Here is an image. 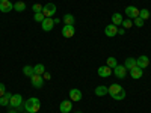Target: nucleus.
I'll use <instances>...</instances> for the list:
<instances>
[{"mask_svg":"<svg viewBox=\"0 0 151 113\" xmlns=\"http://www.w3.org/2000/svg\"><path fill=\"white\" fill-rule=\"evenodd\" d=\"M109 95L113 99H116V101H121V99L125 98V91H124V87L119 83H115V84L109 86Z\"/></svg>","mask_w":151,"mask_h":113,"instance_id":"nucleus-1","label":"nucleus"},{"mask_svg":"<svg viewBox=\"0 0 151 113\" xmlns=\"http://www.w3.org/2000/svg\"><path fill=\"white\" fill-rule=\"evenodd\" d=\"M23 107H24V110L29 112V113H36V112H40V109H41V101L36 97H32V98H29L27 101L24 103Z\"/></svg>","mask_w":151,"mask_h":113,"instance_id":"nucleus-2","label":"nucleus"},{"mask_svg":"<svg viewBox=\"0 0 151 113\" xmlns=\"http://www.w3.org/2000/svg\"><path fill=\"white\" fill-rule=\"evenodd\" d=\"M23 106V97L20 94H14L11 97V101H9V107L12 109H20Z\"/></svg>","mask_w":151,"mask_h":113,"instance_id":"nucleus-3","label":"nucleus"},{"mask_svg":"<svg viewBox=\"0 0 151 113\" xmlns=\"http://www.w3.org/2000/svg\"><path fill=\"white\" fill-rule=\"evenodd\" d=\"M42 14L45 18H52V15L56 14V5L55 3H47L45 6H42Z\"/></svg>","mask_w":151,"mask_h":113,"instance_id":"nucleus-4","label":"nucleus"},{"mask_svg":"<svg viewBox=\"0 0 151 113\" xmlns=\"http://www.w3.org/2000/svg\"><path fill=\"white\" fill-rule=\"evenodd\" d=\"M30 82L33 84V87H36V89H40V87L44 86V77L40 74H33L32 77H30Z\"/></svg>","mask_w":151,"mask_h":113,"instance_id":"nucleus-5","label":"nucleus"},{"mask_svg":"<svg viewBox=\"0 0 151 113\" xmlns=\"http://www.w3.org/2000/svg\"><path fill=\"white\" fill-rule=\"evenodd\" d=\"M124 11H125L127 18H130V20H134L136 17H139V9H137L136 6H127Z\"/></svg>","mask_w":151,"mask_h":113,"instance_id":"nucleus-6","label":"nucleus"},{"mask_svg":"<svg viewBox=\"0 0 151 113\" xmlns=\"http://www.w3.org/2000/svg\"><path fill=\"white\" fill-rule=\"evenodd\" d=\"M12 9H14V3H11L9 0H0V12L8 14Z\"/></svg>","mask_w":151,"mask_h":113,"instance_id":"nucleus-7","label":"nucleus"},{"mask_svg":"<svg viewBox=\"0 0 151 113\" xmlns=\"http://www.w3.org/2000/svg\"><path fill=\"white\" fill-rule=\"evenodd\" d=\"M59 110H60V113H70L73 110V101H71V99H65V101H62L60 106H59Z\"/></svg>","mask_w":151,"mask_h":113,"instance_id":"nucleus-8","label":"nucleus"},{"mask_svg":"<svg viewBox=\"0 0 151 113\" xmlns=\"http://www.w3.org/2000/svg\"><path fill=\"white\" fill-rule=\"evenodd\" d=\"M148 65H150V59H148V56H139L136 59V67H139V68H142V69H145V68H148Z\"/></svg>","mask_w":151,"mask_h":113,"instance_id":"nucleus-9","label":"nucleus"},{"mask_svg":"<svg viewBox=\"0 0 151 113\" xmlns=\"http://www.w3.org/2000/svg\"><path fill=\"white\" fill-rule=\"evenodd\" d=\"M113 74H115L118 79H125L127 69H125V67H124V65H116L115 68H113Z\"/></svg>","mask_w":151,"mask_h":113,"instance_id":"nucleus-10","label":"nucleus"},{"mask_svg":"<svg viewBox=\"0 0 151 113\" xmlns=\"http://www.w3.org/2000/svg\"><path fill=\"white\" fill-rule=\"evenodd\" d=\"M74 33H76L74 26H70V24H64V29H62V35H64V38H73Z\"/></svg>","mask_w":151,"mask_h":113,"instance_id":"nucleus-11","label":"nucleus"},{"mask_svg":"<svg viewBox=\"0 0 151 113\" xmlns=\"http://www.w3.org/2000/svg\"><path fill=\"white\" fill-rule=\"evenodd\" d=\"M104 33H106L107 38H113V36L118 35V27L115 26V24H109V26H106V29H104Z\"/></svg>","mask_w":151,"mask_h":113,"instance_id":"nucleus-12","label":"nucleus"},{"mask_svg":"<svg viewBox=\"0 0 151 113\" xmlns=\"http://www.w3.org/2000/svg\"><path fill=\"white\" fill-rule=\"evenodd\" d=\"M112 71H113L112 68H109L107 65H104V67H100V68H98V71H97V74L100 75V77H103V79H107V77H109V75L112 74Z\"/></svg>","mask_w":151,"mask_h":113,"instance_id":"nucleus-13","label":"nucleus"},{"mask_svg":"<svg viewBox=\"0 0 151 113\" xmlns=\"http://www.w3.org/2000/svg\"><path fill=\"white\" fill-rule=\"evenodd\" d=\"M41 27L44 32H50L53 27H55V21L52 18H44V21L41 23Z\"/></svg>","mask_w":151,"mask_h":113,"instance_id":"nucleus-14","label":"nucleus"},{"mask_svg":"<svg viewBox=\"0 0 151 113\" xmlns=\"http://www.w3.org/2000/svg\"><path fill=\"white\" fill-rule=\"evenodd\" d=\"M130 75H132V79L137 80V79H141L142 75H144V69L139 68V67H134L133 69H130Z\"/></svg>","mask_w":151,"mask_h":113,"instance_id":"nucleus-15","label":"nucleus"},{"mask_svg":"<svg viewBox=\"0 0 151 113\" xmlns=\"http://www.w3.org/2000/svg\"><path fill=\"white\" fill-rule=\"evenodd\" d=\"M70 99H71V101H76V103L80 101V99H82V92L79 89H71L70 91Z\"/></svg>","mask_w":151,"mask_h":113,"instance_id":"nucleus-16","label":"nucleus"},{"mask_svg":"<svg viewBox=\"0 0 151 113\" xmlns=\"http://www.w3.org/2000/svg\"><path fill=\"white\" fill-rule=\"evenodd\" d=\"M95 95L97 97H104V95H109V87H106V86H97L95 87Z\"/></svg>","mask_w":151,"mask_h":113,"instance_id":"nucleus-17","label":"nucleus"},{"mask_svg":"<svg viewBox=\"0 0 151 113\" xmlns=\"http://www.w3.org/2000/svg\"><path fill=\"white\" fill-rule=\"evenodd\" d=\"M124 67H125V69H133L134 67H136V59L134 57H127L125 59V62H124Z\"/></svg>","mask_w":151,"mask_h":113,"instance_id":"nucleus-18","label":"nucleus"},{"mask_svg":"<svg viewBox=\"0 0 151 113\" xmlns=\"http://www.w3.org/2000/svg\"><path fill=\"white\" fill-rule=\"evenodd\" d=\"M11 97H12V94H9V92H6L5 95H2L0 97V106H9V101H11Z\"/></svg>","mask_w":151,"mask_h":113,"instance_id":"nucleus-19","label":"nucleus"},{"mask_svg":"<svg viewBox=\"0 0 151 113\" xmlns=\"http://www.w3.org/2000/svg\"><path fill=\"white\" fill-rule=\"evenodd\" d=\"M122 15L119 14V12H115V14L112 15V24H115V26H119V24L122 23Z\"/></svg>","mask_w":151,"mask_h":113,"instance_id":"nucleus-20","label":"nucleus"},{"mask_svg":"<svg viewBox=\"0 0 151 113\" xmlns=\"http://www.w3.org/2000/svg\"><path fill=\"white\" fill-rule=\"evenodd\" d=\"M64 24H70V26H74V21H76V18H74V15L73 14H65L64 15Z\"/></svg>","mask_w":151,"mask_h":113,"instance_id":"nucleus-21","label":"nucleus"},{"mask_svg":"<svg viewBox=\"0 0 151 113\" xmlns=\"http://www.w3.org/2000/svg\"><path fill=\"white\" fill-rule=\"evenodd\" d=\"M23 74H24V75H27V77H32V75L35 74V68L30 67V65H26V67L23 68Z\"/></svg>","mask_w":151,"mask_h":113,"instance_id":"nucleus-22","label":"nucleus"},{"mask_svg":"<svg viewBox=\"0 0 151 113\" xmlns=\"http://www.w3.org/2000/svg\"><path fill=\"white\" fill-rule=\"evenodd\" d=\"M14 9H15L17 12L26 11V3H24V2H15V3H14Z\"/></svg>","mask_w":151,"mask_h":113,"instance_id":"nucleus-23","label":"nucleus"},{"mask_svg":"<svg viewBox=\"0 0 151 113\" xmlns=\"http://www.w3.org/2000/svg\"><path fill=\"white\" fill-rule=\"evenodd\" d=\"M150 15H151V14H150V11H148V9H139V17H141L144 21H145V20H148V18H150Z\"/></svg>","mask_w":151,"mask_h":113,"instance_id":"nucleus-24","label":"nucleus"},{"mask_svg":"<svg viewBox=\"0 0 151 113\" xmlns=\"http://www.w3.org/2000/svg\"><path fill=\"white\" fill-rule=\"evenodd\" d=\"M33 68H35V74H40V75H42V74L45 72V67H44L42 64H38V65H35Z\"/></svg>","mask_w":151,"mask_h":113,"instance_id":"nucleus-25","label":"nucleus"},{"mask_svg":"<svg viewBox=\"0 0 151 113\" xmlns=\"http://www.w3.org/2000/svg\"><path fill=\"white\" fill-rule=\"evenodd\" d=\"M122 27L124 29H130L132 26H133V20H130V18H125V20H122Z\"/></svg>","mask_w":151,"mask_h":113,"instance_id":"nucleus-26","label":"nucleus"},{"mask_svg":"<svg viewBox=\"0 0 151 113\" xmlns=\"http://www.w3.org/2000/svg\"><path fill=\"white\" fill-rule=\"evenodd\" d=\"M116 65H118L116 57H109V59H107V67H109V68H112V69H113Z\"/></svg>","mask_w":151,"mask_h":113,"instance_id":"nucleus-27","label":"nucleus"},{"mask_svg":"<svg viewBox=\"0 0 151 113\" xmlns=\"http://www.w3.org/2000/svg\"><path fill=\"white\" fill-rule=\"evenodd\" d=\"M133 24H136L137 27H142L144 24H145V21H144V20L141 18V17H136V18L133 20Z\"/></svg>","mask_w":151,"mask_h":113,"instance_id":"nucleus-28","label":"nucleus"},{"mask_svg":"<svg viewBox=\"0 0 151 113\" xmlns=\"http://www.w3.org/2000/svg\"><path fill=\"white\" fill-rule=\"evenodd\" d=\"M33 18H35V21H38V23H42L45 17H44L42 12H38V14H35V15H33Z\"/></svg>","mask_w":151,"mask_h":113,"instance_id":"nucleus-29","label":"nucleus"},{"mask_svg":"<svg viewBox=\"0 0 151 113\" xmlns=\"http://www.w3.org/2000/svg\"><path fill=\"white\" fill-rule=\"evenodd\" d=\"M32 11L35 12V14H38V12H42V5H40V3H35V5L32 6Z\"/></svg>","mask_w":151,"mask_h":113,"instance_id":"nucleus-30","label":"nucleus"},{"mask_svg":"<svg viewBox=\"0 0 151 113\" xmlns=\"http://www.w3.org/2000/svg\"><path fill=\"white\" fill-rule=\"evenodd\" d=\"M5 94H6V87H5V84H3V83H0V97L5 95Z\"/></svg>","mask_w":151,"mask_h":113,"instance_id":"nucleus-31","label":"nucleus"},{"mask_svg":"<svg viewBox=\"0 0 151 113\" xmlns=\"http://www.w3.org/2000/svg\"><path fill=\"white\" fill-rule=\"evenodd\" d=\"M124 33H125V29H124V27L118 29V35H124Z\"/></svg>","mask_w":151,"mask_h":113,"instance_id":"nucleus-32","label":"nucleus"},{"mask_svg":"<svg viewBox=\"0 0 151 113\" xmlns=\"http://www.w3.org/2000/svg\"><path fill=\"white\" fill-rule=\"evenodd\" d=\"M53 21H55V24H59V23H60V21H62V20H59V18H55V20H53Z\"/></svg>","mask_w":151,"mask_h":113,"instance_id":"nucleus-33","label":"nucleus"},{"mask_svg":"<svg viewBox=\"0 0 151 113\" xmlns=\"http://www.w3.org/2000/svg\"><path fill=\"white\" fill-rule=\"evenodd\" d=\"M42 75H44V79H50V74H47V72H44Z\"/></svg>","mask_w":151,"mask_h":113,"instance_id":"nucleus-34","label":"nucleus"},{"mask_svg":"<svg viewBox=\"0 0 151 113\" xmlns=\"http://www.w3.org/2000/svg\"><path fill=\"white\" fill-rule=\"evenodd\" d=\"M8 113H17V109H12V110H9Z\"/></svg>","mask_w":151,"mask_h":113,"instance_id":"nucleus-35","label":"nucleus"},{"mask_svg":"<svg viewBox=\"0 0 151 113\" xmlns=\"http://www.w3.org/2000/svg\"><path fill=\"white\" fill-rule=\"evenodd\" d=\"M76 113H82V112H76Z\"/></svg>","mask_w":151,"mask_h":113,"instance_id":"nucleus-36","label":"nucleus"},{"mask_svg":"<svg viewBox=\"0 0 151 113\" xmlns=\"http://www.w3.org/2000/svg\"><path fill=\"white\" fill-rule=\"evenodd\" d=\"M24 113H29V112H24Z\"/></svg>","mask_w":151,"mask_h":113,"instance_id":"nucleus-37","label":"nucleus"}]
</instances>
